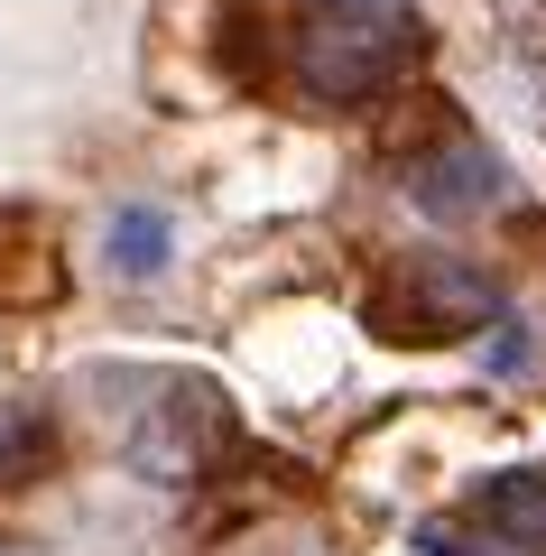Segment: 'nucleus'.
Masks as SVG:
<instances>
[{
    "mask_svg": "<svg viewBox=\"0 0 546 556\" xmlns=\"http://www.w3.org/2000/svg\"><path fill=\"white\" fill-rule=\"evenodd\" d=\"M482 334H491V343H482V371H491V380H509V371H528V362H537V353H528V325L491 316Z\"/></svg>",
    "mask_w": 546,
    "mask_h": 556,
    "instance_id": "6e6552de",
    "label": "nucleus"
},
{
    "mask_svg": "<svg viewBox=\"0 0 546 556\" xmlns=\"http://www.w3.org/2000/svg\"><path fill=\"white\" fill-rule=\"evenodd\" d=\"M408 204H417V214H435V223L491 214V204H500V159H491L464 121H445V130L427 139V159H408Z\"/></svg>",
    "mask_w": 546,
    "mask_h": 556,
    "instance_id": "7ed1b4c3",
    "label": "nucleus"
},
{
    "mask_svg": "<svg viewBox=\"0 0 546 556\" xmlns=\"http://www.w3.org/2000/svg\"><path fill=\"white\" fill-rule=\"evenodd\" d=\"M167 251H176L167 204H120V214H112V232H102V260H112V278H120V288L157 278V269H167Z\"/></svg>",
    "mask_w": 546,
    "mask_h": 556,
    "instance_id": "423d86ee",
    "label": "nucleus"
},
{
    "mask_svg": "<svg viewBox=\"0 0 546 556\" xmlns=\"http://www.w3.org/2000/svg\"><path fill=\"white\" fill-rule=\"evenodd\" d=\"M56 464V427L38 408H0V492H28Z\"/></svg>",
    "mask_w": 546,
    "mask_h": 556,
    "instance_id": "0eeeda50",
    "label": "nucleus"
},
{
    "mask_svg": "<svg viewBox=\"0 0 546 556\" xmlns=\"http://www.w3.org/2000/svg\"><path fill=\"white\" fill-rule=\"evenodd\" d=\"M186 408H157V417H139V437H130V464L149 482H195L204 473V455H214L223 437H232V399L223 390H204V380H186Z\"/></svg>",
    "mask_w": 546,
    "mask_h": 556,
    "instance_id": "20e7f679",
    "label": "nucleus"
},
{
    "mask_svg": "<svg viewBox=\"0 0 546 556\" xmlns=\"http://www.w3.org/2000/svg\"><path fill=\"white\" fill-rule=\"evenodd\" d=\"M472 519L482 529H500L519 556H546V473H500L472 492Z\"/></svg>",
    "mask_w": 546,
    "mask_h": 556,
    "instance_id": "39448f33",
    "label": "nucleus"
},
{
    "mask_svg": "<svg viewBox=\"0 0 546 556\" xmlns=\"http://www.w3.org/2000/svg\"><path fill=\"white\" fill-rule=\"evenodd\" d=\"M380 343H464L500 316V278L472 269V260H427V251H398L390 269L371 278L361 298Z\"/></svg>",
    "mask_w": 546,
    "mask_h": 556,
    "instance_id": "f03ea898",
    "label": "nucleus"
},
{
    "mask_svg": "<svg viewBox=\"0 0 546 556\" xmlns=\"http://www.w3.org/2000/svg\"><path fill=\"white\" fill-rule=\"evenodd\" d=\"M417 47H427V28L398 0H325V20L288 38V65L296 93L315 102H380L417 65Z\"/></svg>",
    "mask_w": 546,
    "mask_h": 556,
    "instance_id": "f257e3e1",
    "label": "nucleus"
}]
</instances>
